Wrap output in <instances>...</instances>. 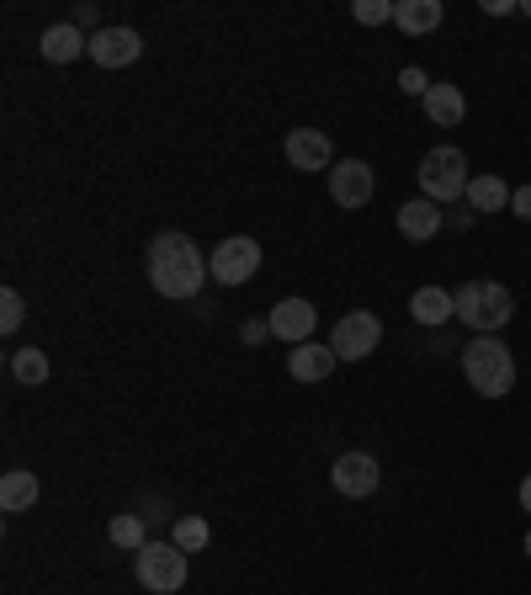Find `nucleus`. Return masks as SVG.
Returning <instances> with one entry per match:
<instances>
[{"instance_id":"f257e3e1","label":"nucleus","mask_w":531,"mask_h":595,"mask_svg":"<svg viewBox=\"0 0 531 595\" xmlns=\"http://www.w3.org/2000/svg\"><path fill=\"white\" fill-rule=\"evenodd\" d=\"M202 277H208V261L181 229H166V235L149 239V282H154L160 298L187 304V298L202 292Z\"/></svg>"},{"instance_id":"f03ea898","label":"nucleus","mask_w":531,"mask_h":595,"mask_svg":"<svg viewBox=\"0 0 531 595\" xmlns=\"http://www.w3.org/2000/svg\"><path fill=\"white\" fill-rule=\"evenodd\" d=\"M462 378L473 383V394H483V399H505L510 388H515V357H510V346L494 340V335L468 340V346H462Z\"/></svg>"},{"instance_id":"7ed1b4c3","label":"nucleus","mask_w":531,"mask_h":595,"mask_svg":"<svg viewBox=\"0 0 531 595\" xmlns=\"http://www.w3.org/2000/svg\"><path fill=\"white\" fill-rule=\"evenodd\" d=\"M452 298H458V319L468 325V330H479V335L505 330L510 319H515V298H510V287L489 282V277H479V282H462Z\"/></svg>"},{"instance_id":"20e7f679","label":"nucleus","mask_w":531,"mask_h":595,"mask_svg":"<svg viewBox=\"0 0 531 595\" xmlns=\"http://www.w3.org/2000/svg\"><path fill=\"white\" fill-rule=\"evenodd\" d=\"M468 181H473V170H468V155H462L458 143H441V149H431L420 160V191L431 197L435 208L468 197Z\"/></svg>"},{"instance_id":"39448f33","label":"nucleus","mask_w":531,"mask_h":595,"mask_svg":"<svg viewBox=\"0 0 531 595\" xmlns=\"http://www.w3.org/2000/svg\"><path fill=\"white\" fill-rule=\"evenodd\" d=\"M133 574H139V585L154 595H176L187 585V553L176 548V543H160V537H149L144 548L133 553Z\"/></svg>"},{"instance_id":"423d86ee","label":"nucleus","mask_w":531,"mask_h":595,"mask_svg":"<svg viewBox=\"0 0 531 595\" xmlns=\"http://www.w3.org/2000/svg\"><path fill=\"white\" fill-rule=\"evenodd\" d=\"M261 271V245L250 235H234V239H223L213 256H208V277L223 287H244L250 277Z\"/></svg>"},{"instance_id":"0eeeda50","label":"nucleus","mask_w":531,"mask_h":595,"mask_svg":"<svg viewBox=\"0 0 531 595\" xmlns=\"http://www.w3.org/2000/svg\"><path fill=\"white\" fill-rule=\"evenodd\" d=\"M378 340H383V319H378V314H367V309H357V314H345V319L335 325L330 351H335L340 361H362V357L378 351Z\"/></svg>"},{"instance_id":"6e6552de","label":"nucleus","mask_w":531,"mask_h":595,"mask_svg":"<svg viewBox=\"0 0 531 595\" xmlns=\"http://www.w3.org/2000/svg\"><path fill=\"white\" fill-rule=\"evenodd\" d=\"M330 484H335L345 500H367V495L383 484V468H378L372 453H340L335 463H330Z\"/></svg>"},{"instance_id":"1a4fd4ad","label":"nucleus","mask_w":531,"mask_h":595,"mask_svg":"<svg viewBox=\"0 0 531 595\" xmlns=\"http://www.w3.org/2000/svg\"><path fill=\"white\" fill-rule=\"evenodd\" d=\"M372 191H378V176L367 160H335L330 166V202L335 208H367Z\"/></svg>"},{"instance_id":"9d476101","label":"nucleus","mask_w":531,"mask_h":595,"mask_svg":"<svg viewBox=\"0 0 531 595\" xmlns=\"http://www.w3.org/2000/svg\"><path fill=\"white\" fill-rule=\"evenodd\" d=\"M266 325H271V340H292V346H303L319 325V309L309 298H277L271 314H266Z\"/></svg>"},{"instance_id":"9b49d317","label":"nucleus","mask_w":531,"mask_h":595,"mask_svg":"<svg viewBox=\"0 0 531 595\" xmlns=\"http://www.w3.org/2000/svg\"><path fill=\"white\" fill-rule=\"evenodd\" d=\"M139 53H144V38L133 27H101V32H91V59H97L101 70H128V65H139Z\"/></svg>"},{"instance_id":"f8f14e48","label":"nucleus","mask_w":531,"mask_h":595,"mask_svg":"<svg viewBox=\"0 0 531 595\" xmlns=\"http://www.w3.org/2000/svg\"><path fill=\"white\" fill-rule=\"evenodd\" d=\"M335 351L330 346H319V340H303V346H292L288 351V373L292 383H330V373H335Z\"/></svg>"},{"instance_id":"ddd939ff","label":"nucleus","mask_w":531,"mask_h":595,"mask_svg":"<svg viewBox=\"0 0 531 595\" xmlns=\"http://www.w3.org/2000/svg\"><path fill=\"white\" fill-rule=\"evenodd\" d=\"M288 166L292 170H330V133H319V128H292Z\"/></svg>"},{"instance_id":"4468645a","label":"nucleus","mask_w":531,"mask_h":595,"mask_svg":"<svg viewBox=\"0 0 531 595\" xmlns=\"http://www.w3.org/2000/svg\"><path fill=\"white\" fill-rule=\"evenodd\" d=\"M38 53H43L49 65H74L80 53H91V38H86L74 22H59V27H49V32L38 38Z\"/></svg>"},{"instance_id":"2eb2a0df","label":"nucleus","mask_w":531,"mask_h":595,"mask_svg":"<svg viewBox=\"0 0 531 595\" xmlns=\"http://www.w3.org/2000/svg\"><path fill=\"white\" fill-rule=\"evenodd\" d=\"M425 118H431L435 128H458V122L468 118V96H462L452 80H435L431 91H425Z\"/></svg>"},{"instance_id":"dca6fc26","label":"nucleus","mask_w":531,"mask_h":595,"mask_svg":"<svg viewBox=\"0 0 531 595\" xmlns=\"http://www.w3.org/2000/svg\"><path fill=\"white\" fill-rule=\"evenodd\" d=\"M38 495H43V484H38V474H32V468H11V474L0 478V510H6V516H22V510H32V505H38Z\"/></svg>"},{"instance_id":"f3484780","label":"nucleus","mask_w":531,"mask_h":595,"mask_svg":"<svg viewBox=\"0 0 531 595\" xmlns=\"http://www.w3.org/2000/svg\"><path fill=\"white\" fill-rule=\"evenodd\" d=\"M410 314L425 325V330H441L452 314H458V298L447 292V287H414V298H410Z\"/></svg>"},{"instance_id":"a211bd4d","label":"nucleus","mask_w":531,"mask_h":595,"mask_svg":"<svg viewBox=\"0 0 531 595\" xmlns=\"http://www.w3.org/2000/svg\"><path fill=\"white\" fill-rule=\"evenodd\" d=\"M435 229H441V208H435L431 197H410V202L399 208V235L404 239L420 245V239H431Z\"/></svg>"},{"instance_id":"6ab92c4d","label":"nucleus","mask_w":531,"mask_h":595,"mask_svg":"<svg viewBox=\"0 0 531 595\" xmlns=\"http://www.w3.org/2000/svg\"><path fill=\"white\" fill-rule=\"evenodd\" d=\"M441 0H399L393 6V22H399V32H410V38H420V32H435L441 27Z\"/></svg>"},{"instance_id":"aec40b11","label":"nucleus","mask_w":531,"mask_h":595,"mask_svg":"<svg viewBox=\"0 0 531 595\" xmlns=\"http://www.w3.org/2000/svg\"><path fill=\"white\" fill-rule=\"evenodd\" d=\"M510 197H515V191H510L500 176H473V181H468V208H473V214H500V208H510Z\"/></svg>"},{"instance_id":"412c9836","label":"nucleus","mask_w":531,"mask_h":595,"mask_svg":"<svg viewBox=\"0 0 531 595\" xmlns=\"http://www.w3.org/2000/svg\"><path fill=\"white\" fill-rule=\"evenodd\" d=\"M107 537H112V548H144L149 543V522L144 516H139V510H118V516H112V526H107Z\"/></svg>"},{"instance_id":"4be33fe9","label":"nucleus","mask_w":531,"mask_h":595,"mask_svg":"<svg viewBox=\"0 0 531 595\" xmlns=\"http://www.w3.org/2000/svg\"><path fill=\"white\" fill-rule=\"evenodd\" d=\"M49 357L38 351V346H22V351H11V378L17 383H27V388H43L49 383Z\"/></svg>"},{"instance_id":"5701e85b","label":"nucleus","mask_w":531,"mask_h":595,"mask_svg":"<svg viewBox=\"0 0 531 595\" xmlns=\"http://www.w3.org/2000/svg\"><path fill=\"white\" fill-rule=\"evenodd\" d=\"M181 553H202L213 543V526L202 522V516H176V537H170Z\"/></svg>"},{"instance_id":"b1692460","label":"nucleus","mask_w":531,"mask_h":595,"mask_svg":"<svg viewBox=\"0 0 531 595\" xmlns=\"http://www.w3.org/2000/svg\"><path fill=\"white\" fill-rule=\"evenodd\" d=\"M27 319V298L17 287H0V335H17Z\"/></svg>"},{"instance_id":"393cba45","label":"nucleus","mask_w":531,"mask_h":595,"mask_svg":"<svg viewBox=\"0 0 531 595\" xmlns=\"http://www.w3.org/2000/svg\"><path fill=\"white\" fill-rule=\"evenodd\" d=\"M351 17H357L362 27H383V22H393V6H388V0H357Z\"/></svg>"},{"instance_id":"a878e982","label":"nucleus","mask_w":531,"mask_h":595,"mask_svg":"<svg viewBox=\"0 0 531 595\" xmlns=\"http://www.w3.org/2000/svg\"><path fill=\"white\" fill-rule=\"evenodd\" d=\"M431 86H435V80L425 70H414V65H410V70H399V91H404V96H420V101H425V91H431Z\"/></svg>"},{"instance_id":"bb28decb","label":"nucleus","mask_w":531,"mask_h":595,"mask_svg":"<svg viewBox=\"0 0 531 595\" xmlns=\"http://www.w3.org/2000/svg\"><path fill=\"white\" fill-rule=\"evenodd\" d=\"M240 340H244V346H266V340H271V325H266V319H244Z\"/></svg>"},{"instance_id":"cd10ccee","label":"nucleus","mask_w":531,"mask_h":595,"mask_svg":"<svg viewBox=\"0 0 531 595\" xmlns=\"http://www.w3.org/2000/svg\"><path fill=\"white\" fill-rule=\"evenodd\" d=\"M510 214L521 218V224H531V187H515V197H510Z\"/></svg>"},{"instance_id":"c85d7f7f","label":"nucleus","mask_w":531,"mask_h":595,"mask_svg":"<svg viewBox=\"0 0 531 595\" xmlns=\"http://www.w3.org/2000/svg\"><path fill=\"white\" fill-rule=\"evenodd\" d=\"M74 27H80V32H86V27H97V6H80V11H74Z\"/></svg>"},{"instance_id":"c756f323","label":"nucleus","mask_w":531,"mask_h":595,"mask_svg":"<svg viewBox=\"0 0 531 595\" xmlns=\"http://www.w3.org/2000/svg\"><path fill=\"white\" fill-rule=\"evenodd\" d=\"M521 510H531V474L521 478Z\"/></svg>"},{"instance_id":"7c9ffc66","label":"nucleus","mask_w":531,"mask_h":595,"mask_svg":"<svg viewBox=\"0 0 531 595\" xmlns=\"http://www.w3.org/2000/svg\"><path fill=\"white\" fill-rule=\"evenodd\" d=\"M527 558H531V532H527Z\"/></svg>"},{"instance_id":"2f4dec72","label":"nucleus","mask_w":531,"mask_h":595,"mask_svg":"<svg viewBox=\"0 0 531 595\" xmlns=\"http://www.w3.org/2000/svg\"><path fill=\"white\" fill-rule=\"evenodd\" d=\"M521 11H527V17H531V0H527V6H521Z\"/></svg>"}]
</instances>
